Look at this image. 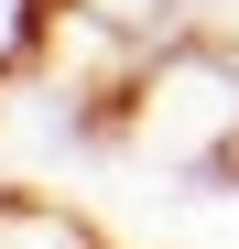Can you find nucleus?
I'll return each instance as SVG.
<instances>
[{
    "label": "nucleus",
    "instance_id": "1",
    "mask_svg": "<svg viewBox=\"0 0 239 249\" xmlns=\"http://www.w3.org/2000/svg\"><path fill=\"white\" fill-rule=\"evenodd\" d=\"M98 141L163 162V174H239V54L207 33L152 44L141 76L120 87V108L98 119Z\"/></svg>",
    "mask_w": 239,
    "mask_h": 249
},
{
    "label": "nucleus",
    "instance_id": "2",
    "mask_svg": "<svg viewBox=\"0 0 239 249\" xmlns=\"http://www.w3.org/2000/svg\"><path fill=\"white\" fill-rule=\"evenodd\" d=\"M0 249H98V228L76 206H44V195H0Z\"/></svg>",
    "mask_w": 239,
    "mask_h": 249
},
{
    "label": "nucleus",
    "instance_id": "3",
    "mask_svg": "<svg viewBox=\"0 0 239 249\" xmlns=\"http://www.w3.org/2000/svg\"><path fill=\"white\" fill-rule=\"evenodd\" d=\"M44 33H55V0H0V87L44 65Z\"/></svg>",
    "mask_w": 239,
    "mask_h": 249
},
{
    "label": "nucleus",
    "instance_id": "4",
    "mask_svg": "<svg viewBox=\"0 0 239 249\" xmlns=\"http://www.w3.org/2000/svg\"><path fill=\"white\" fill-rule=\"evenodd\" d=\"M76 11L120 22L131 44H185V33H196V0H76Z\"/></svg>",
    "mask_w": 239,
    "mask_h": 249
},
{
    "label": "nucleus",
    "instance_id": "5",
    "mask_svg": "<svg viewBox=\"0 0 239 249\" xmlns=\"http://www.w3.org/2000/svg\"><path fill=\"white\" fill-rule=\"evenodd\" d=\"M196 33H207V44H228V54H239V0H196Z\"/></svg>",
    "mask_w": 239,
    "mask_h": 249
}]
</instances>
